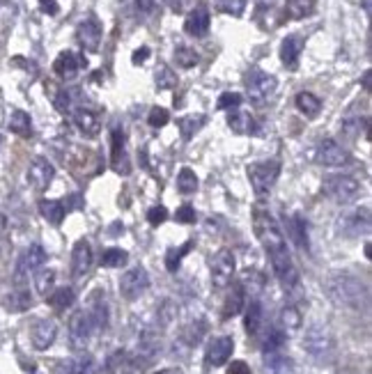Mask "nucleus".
<instances>
[{"instance_id": "1", "label": "nucleus", "mask_w": 372, "mask_h": 374, "mask_svg": "<svg viewBox=\"0 0 372 374\" xmlns=\"http://www.w3.org/2000/svg\"><path fill=\"white\" fill-rule=\"evenodd\" d=\"M326 292H329V299L334 301L336 306L340 308H365L368 306V287H365L361 280L354 278L349 273H336L326 280Z\"/></svg>"}, {"instance_id": "2", "label": "nucleus", "mask_w": 372, "mask_h": 374, "mask_svg": "<svg viewBox=\"0 0 372 374\" xmlns=\"http://www.w3.org/2000/svg\"><path fill=\"white\" fill-rule=\"evenodd\" d=\"M253 229H256V237L260 239V244L264 246L266 255H278L287 251V241L280 232L276 219L266 212L262 207H256L253 209Z\"/></svg>"}, {"instance_id": "3", "label": "nucleus", "mask_w": 372, "mask_h": 374, "mask_svg": "<svg viewBox=\"0 0 372 374\" xmlns=\"http://www.w3.org/2000/svg\"><path fill=\"white\" fill-rule=\"evenodd\" d=\"M246 175H248V182H251L253 191L260 200L269 198L273 186L278 182V175H280V161L278 159H269V161H258V163H251L246 168Z\"/></svg>"}, {"instance_id": "4", "label": "nucleus", "mask_w": 372, "mask_h": 374, "mask_svg": "<svg viewBox=\"0 0 372 374\" xmlns=\"http://www.w3.org/2000/svg\"><path fill=\"white\" fill-rule=\"evenodd\" d=\"M276 90H278V78L273 74H266L260 67H251V71L246 74L248 99H251V103H256V106H264L276 95Z\"/></svg>"}, {"instance_id": "5", "label": "nucleus", "mask_w": 372, "mask_h": 374, "mask_svg": "<svg viewBox=\"0 0 372 374\" xmlns=\"http://www.w3.org/2000/svg\"><path fill=\"white\" fill-rule=\"evenodd\" d=\"M99 333L90 310H78L69 319V342L74 349H86L90 338Z\"/></svg>"}, {"instance_id": "6", "label": "nucleus", "mask_w": 372, "mask_h": 374, "mask_svg": "<svg viewBox=\"0 0 372 374\" xmlns=\"http://www.w3.org/2000/svg\"><path fill=\"white\" fill-rule=\"evenodd\" d=\"M234 271H237V260L230 248H221L212 260V283L216 290H223L232 283Z\"/></svg>"}, {"instance_id": "7", "label": "nucleus", "mask_w": 372, "mask_h": 374, "mask_svg": "<svg viewBox=\"0 0 372 374\" xmlns=\"http://www.w3.org/2000/svg\"><path fill=\"white\" fill-rule=\"evenodd\" d=\"M303 349L310 353L312 358L322 360L334 351V338L326 326H319V324H312L308 331H306V338H303Z\"/></svg>"}, {"instance_id": "8", "label": "nucleus", "mask_w": 372, "mask_h": 374, "mask_svg": "<svg viewBox=\"0 0 372 374\" xmlns=\"http://www.w3.org/2000/svg\"><path fill=\"white\" fill-rule=\"evenodd\" d=\"M326 191L336 202L349 205V202H354L361 195V184L349 175H334L331 179H326Z\"/></svg>"}, {"instance_id": "9", "label": "nucleus", "mask_w": 372, "mask_h": 374, "mask_svg": "<svg viewBox=\"0 0 372 374\" xmlns=\"http://www.w3.org/2000/svg\"><path fill=\"white\" fill-rule=\"evenodd\" d=\"M315 159L322 163V166L343 168V166H347L351 156L338 140H334V138H324L315 149Z\"/></svg>"}, {"instance_id": "10", "label": "nucleus", "mask_w": 372, "mask_h": 374, "mask_svg": "<svg viewBox=\"0 0 372 374\" xmlns=\"http://www.w3.org/2000/svg\"><path fill=\"white\" fill-rule=\"evenodd\" d=\"M149 287V275L142 266H136V269H129L127 273L122 275L120 280V294L127 301H136L140 299L145 290Z\"/></svg>"}, {"instance_id": "11", "label": "nucleus", "mask_w": 372, "mask_h": 374, "mask_svg": "<svg viewBox=\"0 0 372 374\" xmlns=\"http://www.w3.org/2000/svg\"><path fill=\"white\" fill-rule=\"evenodd\" d=\"M44 262H47V251H44L39 244H32L30 248H25V253L18 258V264H16V271H14V280L18 285L25 283V278H28L30 273H35L37 269L44 266Z\"/></svg>"}, {"instance_id": "12", "label": "nucleus", "mask_w": 372, "mask_h": 374, "mask_svg": "<svg viewBox=\"0 0 372 374\" xmlns=\"http://www.w3.org/2000/svg\"><path fill=\"white\" fill-rule=\"evenodd\" d=\"M110 168L117 175H129V170H132L127 154V140H124V131L120 127H113V134H110Z\"/></svg>"}, {"instance_id": "13", "label": "nucleus", "mask_w": 372, "mask_h": 374, "mask_svg": "<svg viewBox=\"0 0 372 374\" xmlns=\"http://www.w3.org/2000/svg\"><path fill=\"white\" fill-rule=\"evenodd\" d=\"M338 229L347 237H358V234H365L370 229V209H356L351 214H345L338 219Z\"/></svg>"}, {"instance_id": "14", "label": "nucleus", "mask_w": 372, "mask_h": 374, "mask_svg": "<svg viewBox=\"0 0 372 374\" xmlns=\"http://www.w3.org/2000/svg\"><path fill=\"white\" fill-rule=\"evenodd\" d=\"M76 39H78V44L83 46V51H90V53L99 51V46H101V25H99V21H97L95 16L83 18V21L78 23Z\"/></svg>"}, {"instance_id": "15", "label": "nucleus", "mask_w": 372, "mask_h": 374, "mask_svg": "<svg viewBox=\"0 0 372 374\" xmlns=\"http://www.w3.org/2000/svg\"><path fill=\"white\" fill-rule=\"evenodd\" d=\"M58 338V324L53 319H39L30 329V342L37 351H47Z\"/></svg>"}, {"instance_id": "16", "label": "nucleus", "mask_w": 372, "mask_h": 374, "mask_svg": "<svg viewBox=\"0 0 372 374\" xmlns=\"http://www.w3.org/2000/svg\"><path fill=\"white\" fill-rule=\"evenodd\" d=\"M53 177H55V168L49 159H44V156H35V159H32L30 168H28V182L37 188V191L49 188Z\"/></svg>"}, {"instance_id": "17", "label": "nucleus", "mask_w": 372, "mask_h": 374, "mask_svg": "<svg viewBox=\"0 0 372 374\" xmlns=\"http://www.w3.org/2000/svg\"><path fill=\"white\" fill-rule=\"evenodd\" d=\"M90 266H92V248L86 239H78L71 251V273L76 280H81L83 275H88Z\"/></svg>"}, {"instance_id": "18", "label": "nucleus", "mask_w": 372, "mask_h": 374, "mask_svg": "<svg viewBox=\"0 0 372 374\" xmlns=\"http://www.w3.org/2000/svg\"><path fill=\"white\" fill-rule=\"evenodd\" d=\"M234 351V340L230 336H221L214 338L210 342V349H207V365L210 367H221L230 360Z\"/></svg>"}, {"instance_id": "19", "label": "nucleus", "mask_w": 372, "mask_h": 374, "mask_svg": "<svg viewBox=\"0 0 372 374\" xmlns=\"http://www.w3.org/2000/svg\"><path fill=\"white\" fill-rule=\"evenodd\" d=\"M83 64H88V62L81 60L76 53H71V51H62V53L55 58L53 71L62 78V81H74V78L78 76V69H81Z\"/></svg>"}, {"instance_id": "20", "label": "nucleus", "mask_w": 372, "mask_h": 374, "mask_svg": "<svg viewBox=\"0 0 372 374\" xmlns=\"http://www.w3.org/2000/svg\"><path fill=\"white\" fill-rule=\"evenodd\" d=\"M301 51H303V39L299 35H290L280 42V60L287 69L295 71L299 67V58H301Z\"/></svg>"}, {"instance_id": "21", "label": "nucleus", "mask_w": 372, "mask_h": 374, "mask_svg": "<svg viewBox=\"0 0 372 374\" xmlns=\"http://www.w3.org/2000/svg\"><path fill=\"white\" fill-rule=\"evenodd\" d=\"M210 23H212L210 12L200 5V8L191 10V14L186 16L184 30H186V35H191V37H205L207 32H210Z\"/></svg>"}, {"instance_id": "22", "label": "nucleus", "mask_w": 372, "mask_h": 374, "mask_svg": "<svg viewBox=\"0 0 372 374\" xmlns=\"http://www.w3.org/2000/svg\"><path fill=\"white\" fill-rule=\"evenodd\" d=\"M74 124L78 127V131H81L83 136H88V138H95L101 131L99 117H97L92 110H88V108L74 110Z\"/></svg>"}, {"instance_id": "23", "label": "nucleus", "mask_w": 372, "mask_h": 374, "mask_svg": "<svg viewBox=\"0 0 372 374\" xmlns=\"http://www.w3.org/2000/svg\"><path fill=\"white\" fill-rule=\"evenodd\" d=\"M227 127L232 129V134H239V136H246V134H253L256 131V120L248 110H237L232 108L230 117H227Z\"/></svg>"}, {"instance_id": "24", "label": "nucleus", "mask_w": 372, "mask_h": 374, "mask_svg": "<svg viewBox=\"0 0 372 374\" xmlns=\"http://www.w3.org/2000/svg\"><path fill=\"white\" fill-rule=\"evenodd\" d=\"M39 214H42L51 225H60L64 216H67V209H64V202L60 200H39Z\"/></svg>"}, {"instance_id": "25", "label": "nucleus", "mask_w": 372, "mask_h": 374, "mask_svg": "<svg viewBox=\"0 0 372 374\" xmlns=\"http://www.w3.org/2000/svg\"><path fill=\"white\" fill-rule=\"evenodd\" d=\"M262 319H264L262 303H260L258 299L251 301V303H248V310H246V319H244L248 336H258V331L262 329Z\"/></svg>"}, {"instance_id": "26", "label": "nucleus", "mask_w": 372, "mask_h": 374, "mask_svg": "<svg viewBox=\"0 0 372 374\" xmlns=\"http://www.w3.org/2000/svg\"><path fill=\"white\" fill-rule=\"evenodd\" d=\"M205 122H207V115H202V113H191V115H184V117H179L177 120V127H179V134L184 140H191V138L198 134V131L205 127Z\"/></svg>"}, {"instance_id": "27", "label": "nucleus", "mask_w": 372, "mask_h": 374, "mask_svg": "<svg viewBox=\"0 0 372 374\" xmlns=\"http://www.w3.org/2000/svg\"><path fill=\"white\" fill-rule=\"evenodd\" d=\"M244 306H246V292H244V287L239 285L227 294V299L223 303V319L237 317V314L244 310Z\"/></svg>"}, {"instance_id": "28", "label": "nucleus", "mask_w": 372, "mask_h": 374, "mask_svg": "<svg viewBox=\"0 0 372 374\" xmlns=\"http://www.w3.org/2000/svg\"><path fill=\"white\" fill-rule=\"evenodd\" d=\"M290 232H292V239L297 241L299 248H303V251H308L310 244H308V223H306L303 216L295 214L290 221Z\"/></svg>"}, {"instance_id": "29", "label": "nucleus", "mask_w": 372, "mask_h": 374, "mask_svg": "<svg viewBox=\"0 0 372 374\" xmlns=\"http://www.w3.org/2000/svg\"><path fill=\"white\" fill-rule=\"evenodd\" d=\"M295 103L306 117H315L319 115V110H322V101H319V97H315L312 92H299Z\"/></svg>"}, {"instance_id": "30", "label": "nucleus", "mask_w": 372, "mask_h": 374, "mask_svg": "<svg viewBox=\"0 0 372 374\" xmlns=\"http://www.w3.org/2000/svg\"><path fill=\"white\" fill-rule=\"evenodd\" d=\"M55 287V269H37L35 271V290L39 297H49Z\"/></svg>"}, {"instance_id": "31", "label": "nucleus", "mask_w": 372, "mask_h": 374, "mask_svg": "<svg viewBox=\"0 0 372 374\" xmlns=\"http://www.w3.org/2000/svg\"><path fill=\"white\" fill-rule=\"evenodd\" d=\"M74 299H76V294H74L71 287H58V290H53L49 294V306L53 308V310L62 312V310H67L71 303H74Z\"/></svg>"}, {"instance_id": "32", "label": "nucleus", "mask_w": 372, "mask_h": 374, "mask_svg": "<svg viewBox=\"0 0 372 374\" xmlns=\"http://www.w3.org/2000/svg\"><path fill=\"white\" fill-rule=\"evenodd\" d=\"M264 372L266 374H292L295 372V363L285 356H278L276 351L269 353V358L264 360Z\"/></svg>"}, {"instance_id": "33", "label": "nucleus", "mask_w": 372, "mask_h": 374, "mask_svg": "<svg viewBox=\"0 0 372 374\" xmlns=\"http://www.w3.org/2000/svg\"><path fill=\"white\" fill-rule=\"evenodd\" d=\"M10 129H12V134H16L21 138H28L32 134L30 115L25 113V110H14V113L10 115Z\"/></svg>"}, {"instance_id": "34", "label": "nucleus", "mask_w": 372, "mask_h": 374, "mask_svg": "<svg viewBox=\"0 0 372 374\" xmlns=\"http://www.w3.org/2000/svg\"><path fill=\"white\" fill-rule=\"evenodd\" d=\"M312 10H315V0H287V5H285L287 16L295 18V21L310 16Z\"/></svg>"}, {"instance_id": "35", "label": "nucleus", "mask_w": 372, "mask_h": 374, "mask_svg": "<svg viewBox=\"0 0 372 374\" xmlns=\"http://www.w3.org/2000/svg\"><path fill=\"white\" fill-rule=\"evenodd\" d=\"M301 324H303L301 312H299L295 306L283 308V312H280V326H283V331L295 333V331L301 329Z\"/></svg>"}, {"instance_id": "36", "label": "nucleus", "mask_w": 372, "mask_h": 374, "mask_svg": "<svg viewBox=\"0 0 372 374\" xmlns=\"http://www.w3.org/2000/svg\"><path fill=\"white\" fill-rule=\"evenodd\" d=\"M129 262V253L122 251V248H106L101 253V266L106 269H120Z\"/></svg>"}, {"instance_id": "37", "label": "nucleus", "mask_w": 372, "mask_h": 374, "mask_svg": "<svg viewBox=\"0 0 372 374\" xmlns=\"http://www.w3.org/2000/svg\"><path fill=\"white\" fill-rule=\"evenodd\" d=\"M340 131H343V136L345 138H358L361 134H365L368 131V117H347V120H343V124H340Z\"/></svg>"}, {"instance_id": "38", "label": "nucleus", "mask_w": 372, "mask_h": 374, "mask_svg": "<svg viewBox=\"0 0 372 374\" xmlns=\"http://www.w3.org/2000/svg\"><path fill=\"white\" fill-rule=\"evenodd\" d=\"M193 248V241H186V244H182L177 248H171V251L166 253V269L171 273H175L182 264V260H184V255H188V251Z\"/></svg>"}, {"instance_id": "39", "label": "nucleus", "mask_w": 372, "mask_h": 374, "mask_svg": "<svg viewBox=\"0 0 372 374\" xmlns=\"http://www.w3.org/2000/svg\"><path fill=\"white\" fill-rule=\"evenodd\" d=\"M5 306H8L12 312H23L32 306V297L25 290H16L5 299Z\"/></svg>"}, {"instance_id": "40", "label": "nucleus", "mask_w": 372, "mask_h": 374, "mask_svg": "<svg viewBox=\"0 0 372 374\" xmlns=\"http://www.w3.org/2000/svg\"><path fill=\"white\" fill-rule=\"evenodd\" d=\"M177 191L179 193H195L198 191V177H195V173L191 168H182L179 175H177Z\"/></svg>"}, {"instance_id": "41", "label": "nucleus", "mask_w": 372, "mask_h": 374, "mask_svg": "<svg viewBox=\"0 0 372 374\" xmlns=\"http://www.w3.org/2000/svg\"><path fill=\"white\" fill-rule=\"evenodd\" d=\"M175 62H177L182 69H191L200 62V55L195 53V49H188V46H177V49H175Z\"/></svg>"}, {"instance_id": "42", "label": "nucleus", "mask_w": 372, "mask_h": 374, "mask_svg": "<svg viewBox=\"0 0 372 374\" xmlns=\"http://www.w3.org/2000/svg\"><path fill=\"white\" fill-rule=\"evenodd\" d=\"M214 8L223 12V14L239 18L246 12V0H214Z\"/></svg>"}, {"instance_id": "43", "label": "nucleus", "mask_w": 372, "mask_h": 374, "mask_svg": "<svg viewBox=\"0 0 372 374\" xmlns=\"http://www.w3.org/2000/svg\"><path fill=\"white\" fill-rule=\"evenodd\" d=\"M177 85V76H175V71L171 67H166V64H159V69H156V88L159 90H171Z\"/></svg>"}, {"instance_id": "44", "label": "nucleus", "mask_w": 372, "mask_h": 374, "mask_svg": "<svg viewBox=\"0 0 372 374\" xmlns=\"http://www.w3.org/2000/svg\"><path fill=\"white\" fill-rule=\"evenodd\" d=\"M285 340H287L285 331H280V329H271V331H269V336L264 338V345H262L264 353H273V351H278L280 347L285 345Z\"/></svg>"}, {"instance_id": "45", "label": "nucleus", "mask_w": 372, "mask_h": 374, "mask_svg": "<svg viewBox=\"0 0 372 374\" xmlns=\"http://www.w3.org/2000/svg\"><path fill=\"white\" fill-rule=\"evenodd\" d=\"M147 122H149V127L161 129V127H166V124L171 122V113H168L166 108H161V106H154L152 110H149Z\"/></svg>"}, {"instance_id": "46", "label": "nucleus", "mask_w": 372, "mask_h": 374, "mask_svg": "<svg viewBox=\"0 0 372 374\" xmlns=\"http://www.w3.org/2000/svg\"><path fill=\"white\" fill-rule=\"evenodd\" d=\"M244 101V97L239 95V92H223V95L219 97V110H232V108H239V103Z\"/></svg>"}, {"instance_id": "47", "label": "nucleus", "mask_w": 372, "mask_h": 374, "mask_svg": "<svg viewBox=\"0 0 372 374\" xmlns=\"http://www.w3.org/2000/svg\"><path fill=\"white\" fill-rule=\"evenodd\" d=\"M71 367H74V374H97V363L92 356H83L81 360L71 363Z\"/></svg>"}, {"instance_id": "48", "label": "nucleus", "mask_w": 372, "mask_h": 374, "mask_svg": "<svg viewBox=\"0 0 372 374\" xmlns=\"http://www.w3.org/2000/svg\"><path fill=\"white\" fill-rule=\"evenodd\" d=\"M147 221H149V225H152V227H159L161 223H166V221H168V209L163 207V205L152 207V209L147 212Z\"/></svg>"}, {"instance_id": "49", "label": "nucleus", "mask_w": 372, "mask_h": 374, "mask_svg": "<svg viewBox=\"0 0 372 374\" xmlns=\"http://www.w3.org/2000/svg\"><path fill=\"white\" fill-rule=\"evenodd\" d=\"M53 103H55V108L60 110V113H71V97H69V92L64 90V88L55 92Z\"/></svg>"}, {"instance_id": "50", "label": "nucleus", "mask_w": 372, "mask_h": 374, "mask_svg": "<svg viewBox=\"0 0 372 374\" xmlns=\"http://www.w3.org/2000/svg\"><path fill=\"white\" fill-rule=\"evenodd\" d=\"M175 221L184 223V225H191V223H195V209L191 205H182L177 212H175Z\"/></svg>"}, {"instance_id": "51", "label": "nucleus", "mask_w": 372, "mask_h": 374, "mask_svg": "<svg viewBox=\"0 0 372 374\" xmlns=\"http://www.w3.org/2000/svg\"><path fill=\"white\" fill-rule=\"evenodd\" d=\"M163 0H138V10L142 14H154L156 10L161 8Z\"/></svg>"}, {"instance_id": "52", "label": "nucleus", "mask_w": 372, "mask_h": 374, "mask_svg": "<svg viewBox=\"0 0 372 374\" xmlns=\"http://www.w3.org/2000/svg\"><path fill=\"white\" fill-rule=\"evenodd\" d=\"M227 374H251V367H248L246 360H232V365L227 367Z\"/></svg>"}, {"instance_id": "53", "label": "nucleus", "mask_w": 372, "mask_h": 374, "mask_svg": "<svg viewBox=\"0 0 372 374\" xmlns=\"http://www.w3.org/2000/svg\"><path fill=\"white\" fill-rule=\"evenodd\" d=\"M149 53H152V51L147 49V46H140L138 51H134V55H132V62L134 64H142L149 58Z\"/></svg>"}, {"instance_id": "54", "label": "nucleus", "mask_w": 372, "mask_h": 374, "mask_svg": "<svg viewBox=\"0 0 372 374\" xmlns=\"http://www.w3.org/2000/svg\"><path fill=\"white\" fill-rule=\"evenodd\" d=\"M39 3H42V10L47 12V14H58V3L55 0H39Z\"/></svg>"}, {"instance_id": "55", "label": "nucleus", "mask_w": 372, "mask_h": 374, "mask_svg": "<svg viewBox=\"0 0 372 374\" xmlns=\"http://www.w3.org/2000/svg\"><path fill=\"white\" fill-rule=\"evenodd\" d=\"M154 374H184L179 370V367H166V370H159V372H154Z\"/></svg>"}, {"instance_id": "56", "label": "nucleus", "mask_w": 372, "mask_h": 374, "mask_svg": "<svg viewBox=\"0 0 372 374\" xmlns=\"http://www.w3.org/2000/svg\"><path fill=\"white\" fill-rule=\"evenodd\" d=\"M363 85H365V90H370V71H365L363 74Z\"/></svg>"}, {"instance_id": "57", "label": "nucleus", "mask_w": 372, "mask_h": 374, "mask_svg": "<svg viewBox=\"0 0 372 374\" xmlns=\"http://www.w3.org/2000/svg\"><path fill=\"white\" fill-rule=\"evenodd\" d=\"M276 0H258V5L260 8H269V5H273Z\"/></svg>"}]
</instances>
